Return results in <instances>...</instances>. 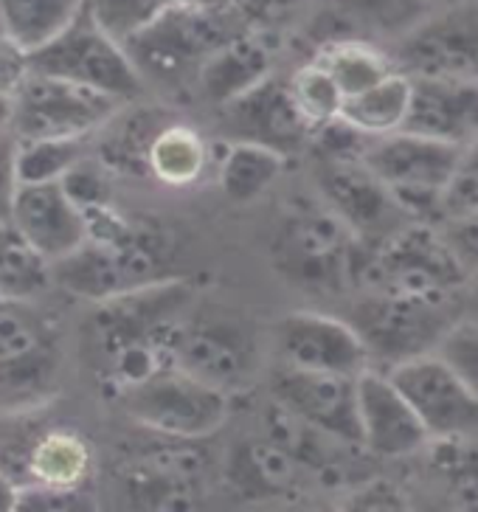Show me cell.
Returning a JSON list of instances; mask_svg holds the SVG:
<instances>
[{"label":"cell","instance_id":"1","mask_svg":"<svg viewBox=\"0 0 478 512\" xmlns=\"http://www.w3.org/2000/svg\"><path fill=\"white\" fill-rule=\"evenodd\" d=\"M192 299V285L169 276L96 304L85 327V355L110 392H124L172 366L175 341L189 318Z\"/></svg>","mask_w":478,"mask_h":512},{"label":"cell","instance_id":"2","mask_svg":"<svg viewBox=\"0 0 478 512\" xmlns=\"http://www.w3.org/2000/svg\"><path fill=\"white\" fill-rule=\"evenodd\" d=\"M363 251L366 245L321 197L318 203L304 200L287 211L270 248L276 271L315 293L358 285Z\"/></svg>","mask_w":478,"mask_h":512},{"label":"cell","instance_id":"3","mask_svg":"<svg viewBox=\"0 0 478 512\" xmlns=\"http://www.w3.org/2000/svg\"><path fill=\"white\" fill-rule=\"evenodd\" d=\"M470 285L439 223L411 220L377 245H366L358 271L360 290L422 299H459Z\"/></svg>","mask_w":478,"mask_h":512},{"label":"cell","instance_id":"4","mask_svg":"<svg viewBox=\"0 0 478 512\" xmlns=\"http://www.w3.org/2000/svg\"><path fill=\"white\" fill-rule=\"evenodd\" d=\"M459 299H422L400 293L363 290L349 321L372 355V366H391L436 352L459 321Z\"/></svg>","mask_w":478,"mask_h":512},{"label":"cell","instance_id":"5","mask_svg":"<svg viewBox=\"0 0 478 512\" xmlns=\"http://www.w3.org/2000/svg\"><path fill=\"white\" fill-rule=\"evenodd\" d=\"M166 256L161 234L135 228L116 242L85 240L74 254L51 262V282L76 299L99 304L169 279Z\"/></svg>","mask_w":478,"mask_h":512},{"label":"cell","instance_id":"6","mask_svg":"<svg viewBox=\"0 0 478 512\" xmlns=\"http://www.w3.org/2000/svg\"><path fill=\"white\" fill-rule=\"evenodd\" d=\"M234 34L239 31L228 29L214 3H169L124 48L144 79L180 85L186 79L197 82L203 62Z\"/></svg>","mask_w":478,"mask_h":512},{"label":"cell","instance_id":"7","mask_svg":"<svg viewBox=\"0 0 478 512\" xmlns=\"http://www.w3.org/2000/svg\"><path fill=\"white\" fill-rule=\"evenodd\" d=\"M29 71L105 93L116 102H133L144 93V76L127 48L99 29L85 9L54 40L29 51Z\"/></svg>","mask_w":478,"mask_h":512},{"label":"cell","instance_id":"8","mask_svg":"<svg viewBox=\"0 0 478 512\" xmlns=\"http://www.w3.org/2000/svg\"><path fill=\"white\" fill-rule=\"evenodd\" d=\"M124 414L150 434L172 439H209L228 420V394L166 366L116 394Z\"/></svg>","mask_w":478,"mask_h":512},{"label":"cell","instance_id":"9","mask_svg":"<svg viewBox=\"0 0 478 512\" xmlns=\"http://www.w3.org/2000/svg\"><path fill=\"white\" fill-rule=\"evenodd\" d=\"M464 147L397 130L389 136L372 138L363 161L377 172L414 220L439 223V206L448 189L450 175L459 164Z\"/></svg>","mask_w":478,"mask_h":512},{"label":"cell","instance_id":"10","mask_svg":"<svg viewBox=\"0 0 478 512\" xmlns=\"http://www.w3.org/2000/svg\"><path fill=\"white\" fill-rule=\"evenodd\" d=\"M315 183L318 197L363 245H377L414 220L363 155H315Z\"/></svg>","mask_w":478,"mask_h":512},{"label":"cell","instance_id":"11","mask_svg":"<svg viewBox=\"0 0 478 512\" xmlns=\"http://www.w3.org/2000/svg\"><path fill=\"white\" fill-rule=\"evenodd\" d=\"M254 332L225 313H203L183 321L172 352V366L220 392H239L256 372Z\"/></svg>","mask_w":478,"mask_h":512},{"label":"cell","instance_id":"12","mask_svg":"<svg viewBox=\"0 0 478 512\" xmlns=\"http://www.w3.org/2000/svg\"><path fill=\"white\" fill-rule=\"evenodd\" d=\"M116 107L119 102L113 96L29 71L15 91L12 133L17 138L90 136L116 116Z\"/></svg>","mask_w":478,"mask_h":512},{"label":"cell","instance_id":"13","mask_svg":"<svg viewBox=\"0 0 478 512\" xmlns=\"http://www.w3.org/2000/svg\"><path fill=\"white\" fill-rule=\"evenodd\" d=\"M386 375L405 394L431 439H464L478 434V400L439 352L391 366Z\"/></svg>","mask_w":478,"mask_h":512},{"label":"cell","instance_id":"14","mask_svg":"<svg viewBox=\"0 0 478 512\" xmlns=\"http://www.w3.org/2000/svg\"><path fill=\"white\" fill-rule=\"evenodd\" d=\"M411 76H445L478 82V0L456 3L405 31L391 54Z\"/></svg>","mask_w":478,"mask_h":512},{"label":"cell","instance_id":"15","mask_svg":"<svg viewBox=\"0 0 478 512\" xmlns=\"http://www.w3.org/2000/svg\"><path fill=\"white\" fill-rule=\"evenodd\" d=\"M276 363L313 372L358 377L372 369V355L349 318L299 310L287 313L273 327Z\"/></svg>","mask_w":478,"mask_h":512},{"label":"cell","instance_id":"16","mask_svg":"<svg viewBox=\"0 0 478 512\" xmlns=\"http://www.w3.org/2000/svg\"><path fill=\"white\" fill-rule=\"evenodd\" d=\"M270 397L284 411L313 425L329 437L360 445L358 377L338 372H313L276 363L270 372Z\"/></svg>","mask_w":478,"mask_h":512},{"label":"cell","instance_id":"17","mask_svg":"<svg viewBox=\"0 0 478 512\" xmlns=\"http://www.w3.org/2000/svg\"><path fill=\"white\" fill-rule=\"evenodd\" d=\"M220 119L228 141H256L282 155L301 152L315 133L296 105L290 85L273 76L220 107Z\"/></svg>","mask_w":478,"mask_h":512},{"label":"cell","instance_id":"18","mask_svg":"<svg viewBox=\"0 0 478 512\" xmlns=\"http://www.w3.org/2000/svg\"><path fill=\"white\" fill-rule=\"evenodd\" d=\"M358 414L363 451L369 456L403 459L431 445V434L417 411L377 366L358 375Z\"/></svg>","mask_w":478,"mask_h":512},{"label":"cell","instance_id":"19","mask_svg":"<svg viewBox=\"0 0 478 512\" xmlns=\"http://www.w3.org/2000/svg\"><path fill=\"white\" fill-rule=\"evenodd\" d=\"M12 226L48 262L74 254L88 240V220L62 183H26L17 189Z\"/></svg>","mask_w":478,"mask_h":512},{"label":"cell","instance_id":"20","mask_svg":"<svg viewBox=\"0 0 478 512\" xmlns=\"http://www.w3.org/2000/svg\"><path fill=\"white\" fill-rule=\"evenodd\" d=\"M411 107L405 127L417 136L470 144L478 136V82L445 76H411Z\"/></svg>","mask_w":478,"mask_h":512},{"label":"cell","instance_id":"21","mask_svg":"<svg viewBox=\"0 0 478 512\" xmlns=\"http://www.w3.org/2000/svg\"><path fill=\"white\" fill-rule=\"evenodd\" d=\"M57 361L54 335L26 299H0V383L40 386Z\"/></svg>","mask_w":478,"mask_h":512},{"label":"cell","instance_id":"22","mask_svg":"<svg viewBox=\"0 0 478 512\" xmlns=\"http://www.w3.org/2000/svg\"><path fill=\"white\" fill-rule=\"evenodd\" d=\"M270 48L254 34H234L203 62L197 88L214 107H225L270 76Z\"/></svg>","mask_w":478,"mask_h":512},{"label":"cell","instance_id":"23","mask_svg":"<svg viewBox=\"0 0 478 512\" xmlns=\"http://www.w3.org/2000/svg\"><path fill=\"white\" fill-rule=\"evenodd\" d=\"M293 453L273 439H248L234 448L228 462V479L245 498L284 496L299 476Z\"/></svg>","mask_w":478,"mask_h":512},{"label":"cell","instance_id":"24","mask_svg":"<svg viewBox=\"0 0 478 512\" xmlns=\"http://www.w3.org/2000/svg\"><path fill=\"white\" fill-rule=\"evenodd\" d=\"M411 91H414L411 74L397 68L389 76H383L380 82H374L372 88L346 96L338 116L349 121L352 127H358L366 136H389L405 127L408 107H411Z\"/></svg>","mask_w":478,"mask_h":512},{"label":"cell","instance_id":"25","mask_svg":"<svg viewBox=\"0 0 478 512\" xmlns=\"http://www.w3.org/2000/svg\"><path fill=\"white\" fill-rule=\"evenodd\" d=\"M287 155L256 141H225L217 161L220 189L231 203H254L282 175Z\"/></svg>","mask_w":478,"mask_h":512},{"label":"cell","instance_id":"26","mask_svg":"<svg viewBox=\"0 0 478 512\" xmlns=\"http://www.w3.org/2000/svg\"><path fill=\"white\" fill-rule=\"evenodd\" d=\"M209 164V147L203 136L186 124H164L152 138L147 169L164 186H192L203 178Z\"/></svg>","mask_w":478,"mask_h":512},{"label":"cell","instance_id":"27","mask_svg":"<svg viewBox=\"0 0 478 512\" xmlns=\"http://www.w3.org/2000/svg\"><path fill=\"white\" fill-rule=\"evenodd\" d=\"M82 9L85 0H0V23L12 40L34 51L68 29Z\"/></svg>","mask_w":478,"mask_h":512},{"label":"cell","instance_id":"28","mask_svg":"<svg viewBox=\"0 0 478 512\" xmlns=\"http://www.w3.org/2000/svg\"><path fill=\"white\" fill-rule=\"evenodd\" d=\"M51 282V262L12 223L0 220V299H34Z\"/></svg>","mask_w":478,"mask_h":512},{"label":"cell","instance_id":"29","mask_svg":"<svg viewBox=\"0 0 478 512\" xmlns=\"http://www.w3.org/2000/svg\"><path fill=\"white\" fill-rule=\"evenodd\" d=\"M93 453L88 442L74 431H51L45 434L29 456L34 482L57 484V487H82L90 476Z\"/></svg>","mask_w":478,"mask_h":512},{"label":"cell","instance_id":"30","mask_svg":"<svg viewBox=\"0 0 478 512\" xmlns=\"http://www.w3.org/2000/svg\"><path fill=\"white\" fill-rule=\"evenodd\" d=\"M315 60L327 68L329 76L335 79V85L344 93V99L352 96V93L372 88L374 82H380L383 76L397 71V65H394L389 54H380L377 48L366 46V43H355V40L332 43Z\"/></svg>","mask_w":478,"mask_h":512},{"label":"cell","instance_id":"31","mask_svg":"<svg viewBox=\"0 0 478 512\" xmlns=\"http://www.w3.org/2000/svg\"><path fill=\"white\" fill-rule=\"evenodd\" d=\"M88 136L17 138V178L26 183H57L62 175L88 158Z\"/></svg>","mask_w":478,"mask_h":512},{"label":"cell","instance_id":"32","mask_svg":"<svg viewBox=\"0 0 478 512\" xmlns=\"http://www.w3.org/2000/svg\"><path fill=\"white\" fill-rule=\"evenodd\" d=\"M431 467L445 484L450 501L478 510V445L464 439H431Z\"/></svg>","mask_w":478,"mask_h":512},{"label":"cell","instance_id":"33","mask_svg":"<svg viewBox=\"0 0 478 512\" xmlns=\"http://www.w3.org/2000/svg\"><path fill=\"white\" fill-rule=\"evenodd\" d=\"M287 85H290V93H293L296 105L304 113V119L313 124V130H318L327 121L338 119L344 93L335 85V79L329 76V71L321 62L315 60L299 68L296 74L287 79Z\"/></svg>","mask_w":478,"mask_h":512},{"label":"cell","instance_id":"34","mask_svg":"<svg viewBox=\"0 0 478 512\" xmlns=\"http://www.w3.org/2000/svg\"><path fill=\"white\" fill-rule=\"evenodd\" d=\"M166 6L169 0H85V12L93 17V23L121 46L144 26H150Z\"/></svg>","mask_w":478,"mask_h":512},{"label":"cell","instance_id":"35","mask_svg":"<svg viewBox=\"0 0 478 512\" xmlns=\"http://www.w3.org/2000/svg\"><path fill=\"white\" fill-rule=\"evenodd\" d=\"M473 211H478V136L470 144H464L459 164L450 175L442 206H439V223L473 214Z\"/></svg>","mask_w":478,"mask_h":512},{"label":"cell","instance_id":"36","mask_svg":"<svg viewBox=\"0 0 478 512\" xmlns=\"http://www.w3.org/2000/svg\"><path fill=\"white\" fill-rule=\"evenodd\" d=\"M478 400V318H459L436 349Z\"/></svg>","mask_w":478,"mask_h":512},{"label":"cell","instance_id":"37","mask_svg":"<svg viewBox=\"0 0 478 512\" xmlns=\"http://www.w3.org/2000/svg\"><path fill=\"white\" fill-rule=\"evenodd\" d=\"M62 189L82 209H99V206H110V186L105 181V164H96L90 158H82L79 164L71 166L62 175Z\"/></svg>","mask_w":478,"mask_h":512},{"label":"cell","instance_id":"38","mask_svg":"<svg viewBox=\"0 0 478 512\" xmlns=\"http://www.w3.org/2000/svg\"><path fill=\"white\" fill-rule=\"evenodd\" d=\"M90 498L79 487L34 482L17 490L15 512H79L90 510Z\"/></svg>","mask_w":478,"mask_h":512},{"label":"cell","instance_id":"39","mask_svg":"<svg viewBox=\"0 0 478 512\" xmlns=\"http://www.w3.org/2000/svg\"><path fill=\"white\" fill-rule=\"evenodd\" d=\"M439 226L445 231L453 254L459 256L467 279L478 285V211L464 214V217H453V220H442Z\"/></svg>","mask_w":478,"mask_h":512},{"label":"cell","instance_id":"40","mask_svg":"<svg viewBox=\"0 0 478 512\" xmlns=\"http://www.w3.org/2000/svg\"><path fill=\"white\" fill-rule=\"evenodd\" d=\"M20 189L17 178V136L15 133H0V220L12 223V209Z\"/></svg>","mask_w":478,"mask_h":512},{"label":"cell","instance_id":"41","mask_svg":"<svg viewBox=\"0 0 478 512\" xmlns=\"http://www.w3.org/2000/svg\"><path fill=\"white\" fill-rule=\"evenodd\" d=\"M29 76V51L0 31V96H15Z\"/></svg>","mask_w":478,"mask_h":512},{"label":"cell","instance_id":"42","mask_svg":"<svg viewBox=\"0 0 478 512\" xmlns=\"http://www.w3.org/2000/svg\"><path fill=\"white\" fill-rule=\"evenodd\" d=\"M360 504L355 507H377V510H397V507H405V498L391 487V484H369L366 490H360V496L355 498Z\"/></svg>","mask_w":478,"mask_h":512},{"label":"cell","instance_id":"43","mask_svg":"<svg viewBox=\"0 0 478 512\" xmlns=\"http://www.w3.org/2000/svg\"><path fill=\"white\" fill-rule=\"evenodd\" d=\"M17 487L6 473H0V512H15L17 507Z\"/></svg>","mask_w":478,"mask_h":512},{"label":"cell","instance_id":"44","mask_svg":"<svg viewBox=\"0 0 478 512\" xmlns=\"http://www.w3.org/2000/svg\"><path fill=\"white\" fill-rule=\"evenodd\" d=\"M15 121V96H0V133H12Z\"/></svg>","mask_w":478,"mask_h":512},{"label":"cell","instance_id":"45","mask_svg":"<svg viewBox=\"0 0 478 512\" xmlns=\"http://www.w3.org/2000/svg\"><path fill=\"white\" fill-rule=\"evenodd\" d=\"M470 318H478V285L473 290V296H470Z\"/></svg>","mask_w":478,"mask_h":512},{"label":"cell","instance_id":"46","mask_svg":"<svg viewBox=\"0 0 478 512\" xmlns=\"http://www.w3.org/2000/svg\"><path fill=\"white\" fill-rule=\"evenodd\" d=\"M169 3H214V0H169Z\"/></svg>","mask_w":478,"mask_h":512},{"label":"cell","instance_id":"47","mask_svg":"<svg viewBox=\"0 0 478 512\" xmlns=\"http://www.w3.org/2000/svg\"><path fill=\"white\" fill-rule=\"evenodd\" d=\"M0 31H3V23H0Z\"/></svg>","mask_w":478,"mask_h":512}]
</instances>
